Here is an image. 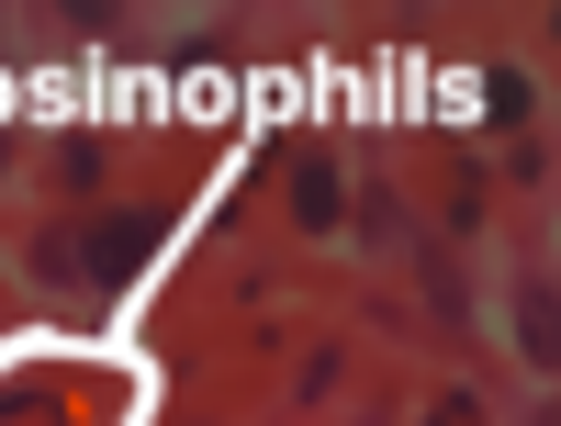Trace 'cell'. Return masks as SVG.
Listing matches in <instances>:
<instances>
[{"instance_id": "6da1fadb", "label": "cell", "mask_w": 561, "mask_h": 426, "mask_svg": "<svg viewBox=\"0 0 561 426\" xmlns=\"http://www.w3.org/2000/svg\"><path fill=\"white\" fill-rule=\"evenodd\" d=\"M147 247H158V214H102V224H90V292H102V280H124Z\"/></svg>"}, {"instance_id": "7a4b0ae2", "label": "cell", "mask_w": 561, "mask_h": 426, "mask_svg": "<svg viewBox=\"0 0 561 426\" xmlns=\"http://www.w3.org/2000/svg\"><path fill=\"white\" fill-rule=\"evenodd\" d=\"M293 224H314V235H325V224H337V169H325L314 147L293 158Z\"/></svg>"}, {"instance_id": "3957f363", "label": "cell", "mask_w": 561, "mask_h": 426, "mask_svg": "<svg viewBox=\"0 0 561 426\" xmlns=\"http://www.w3.org/2000/svg\"><path fill=\"white\" fill-rule=\"evenodd\" d=\"M517 337H528V359L550 370V348H561V325H550V280H528V292H517Z\"/></svg>"}, {"instance_id": "277c9868", "label": "cell", "mask_w": 561, "mask_h": 426, "mask_svg": "<svg viewBox=\"0 0 561 426\" xmlns=\"http://www.w3.org/2000/svg\"><path fill=\"white\" fill-rule=\"evenodd\" d=\"M0 158H12V135H0Z\"/></svg>"}]
</instances>
